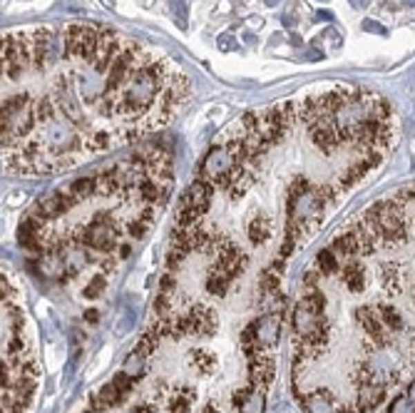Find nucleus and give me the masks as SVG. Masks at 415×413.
Masks as SVG:
<instances>
[{
	"mask_svg": "<svg viewBox=\"0 0 415 413\" xmlns=\"http://www.w3.org/2000/svg\"><path fill=\"white\" fill-rule=\"evenodd\" d=\"M194 82L162 50L95 23L3 35L0 147L10 174H57L162 130Z\"/></svg>",
	"mask_w": 415,
	"mask_h": 413,
	"instance_id": "nucleus-1",
	"label": "nucleus"
},
{
	"mask_svg": "<svg viewBox=\"0 0 415 413\" xmlns=\"http://www.w3.org/2000/svg\"><path fill=\"white\" fill-rule=\"evenodd\" d=\"M249 358V383L254 389L267 391L273 383V376H276V366H273V356L269 354V349H256V351L247 354Z\"/></svg>",
	"mask_w": 415,
	"mask_h": 413,
	"instance_id": "nucleus-2",
	"label": "nucleus"
},
{
	"mask_svg": "<svg viewBox=\"0 0 415 413\" xmlns=\"http://www.w3.org/2000/svg\"><path fill=\"white\" fill-rule=\"evenodd\" d=\"M298 401L309 413H356V408L341 403L329 389H313L301 396Z\"/></svg>",
	"mask_w": 415,
	"mask_h": 413,
	"instance_id": "nucleus-3",
	"label": "nucleus"
},
{
	"mask_svg": "<svg viewBox=\"0 0 415 413\" xmlns=\"http://www.w3.org/2000/svg\"><path fill=\"white\" fill-rule=\"evenodd\" d=\"M70 207H73V202H70L60 190H55V192H50V194L37 199V202L30 207V214L37 217V219H43L45 224H50V222H55V219H60Z\"/></svg>",
	"mask_w": 415,
	"mask_h": 413,
	"instance_id": "nucleus-4",
	"label": "nucleus"
},
{
	"mask_svg": "<svg viewBox=\"0 0 415 413\" xmlns=\"http://www.w3.org/2000/svg\"><path fill=\"white\" fill-rule=\"evenodd\" d=\"M256 324V344L264 349H273L281 333V314H267L261 319H254Z\"/></svg>",
	"mask_w": 415,
	"mask_h": 413,
	"instance_id": "nucleus-5",
	"label": "nucleus"
},
{
	"mask_svg": "<svg viewBox=\"0 0 415 413\" xmlns=\"http://www.w3.org/2000/svg\"><path fill=\"white\" fill-rule=\"evenodd\" d=\"M284 261L286 259H276L271 261V264L261 272L259 277V289L264 296H273V294H279V286H281V277H284Z\"/></svg>",
	"mask_w": 415,
	"mask_h": 413,
	"instance_id": "nucleus-6",
	"label": "nucleus"
},
{
	"mask_svg": "<svg viewBox=\"0 0 415 413\" xmlns=\"http://www.w3.org/2000/svg\"><path fill=\"white\" fill-rule=\"evenodd\" d=\"M194 401H197V391L192 386H177L167 403V413H192Z\"/></svg>",
	"mask_w": 415,
	"mask_h": 413,
	"instance_id": "nucleus-7",
	"label": "nucleus"
},
{
	"mask_svg": "<svg viewBox=\"0 0 415 413\" xmlns=\"http://www.w3.org/2000/svg\"><path fill=\"white\" fill-rule=\"evenodd\" d=\"M217 364H219L217 356H214L209 349H192V351H189V366L197 371L199 376H209V374H214Z\"/></svg>",
	"mask_w": 415,
	"mask_h": 413,
	"instance_id": "nucleus-8",
	"label": "nucleus"
},
{
	"mask_svg": "<svg viewBox=\"0 0 415 413\" xmlns=\"http://www.w3.org/2000/svg\"><path fill=\"white\" fill-rule=\"evenodd\" d=\"M271 237V222H269L264 214H256L247 227V239L254 244V247H264Z\"/></svg>",
	"mask_w": 415,
	"mask_h": 413,
	"instance_id": "nucleus-9",
	"label": "nucleus"
},
{
	"mask_svg": "<svg viewBox=\"0 0 415 413\" xmlns=\"http://www.w3.org/2000/svg\"><path fill=\"white\" fill-rule=\"evenodd\" d=\"M122 401H124V396L117 391V386H115V383H107L93 398V408L95 411H110V408H117Z\"/></svg>",
	"mask_w": 415,
	"mask_h": 413,
	"instance_id": "nucleus-10",
	"label": "nucleus"
},
{
	"mask_svg": "<svg viewBox=\"0 0 415 413\" xmlns=\"http://www.w3.org/2000/svg\"><path fill=\"white\" fill-rule=\"evenodd\" d=\"M231 282H234V279H231L226 272H222V269H217V266H209V274H206L204 286L211 296H224L226 291H229Z\"/></svg>",
	"mask_w": 415,
	"mask_h": 413,
	"instance_id": "nucleus-11",
	"label": "nucleus"
},
{
	"mask_svg": "<svg viewBox=\"0 0 415 413\" xmlns=\"http://www.w3.org/2000/svg\"><path fill=\"white\" fill-rule=\"evenodd\" d=\"M313 266L321 272V277H338V272H341V259H338V254H336L334 249L326 247L316 254V264Z\"/></svg>",
	"mask_w": 415,
	"mask_h": 413,
	"instance_id": "nucleus-12",
	"label": "nucleus"
},
{
	"mask_svg": "<svg viewBox=\"0 0 415 413\" xmlns=\"http://www.w3.org/2000/svg\"><path fill=\"white\" fill-rule=\"evenodd\" d=\"M301 306L309 311V314L313 316H326V304H329V299H326V294H323L318 286H313V289H309L304 296H301Z\"/></svg>",
	"mask_w": 415,
	"mask_h": 413,
	"instance_id": "nucleus-13",
	"label": "nucleus"
},
{
	"mask_svg": "<svg viewBox=\"0 0 415 413\" xmlns=\"http://www.w3.org/2000/svg\"><path fill=\"white\" fill-rule=\"evenodd\" d=\"M264 411H267V396H264L261 389L251 391V396H249L247 401H244V406L239 408V413H264Z\"/></svg>",
	"mask_w": 415,
	"mask_h": 413,
	"instance_id": "nucleus-14",
	"label": "nucleus"
},
{
	"mask_svg": "<svg viewBox=\"0 0 415 413\" xmlns=\"http://www.w3.org/2000/svg\"><path fill=\"white\" fill-rule=\"evenodd\" d=\"M105 286H107V277H105V274H97V277L90 279V284H87L85 289H82V296H85L87 302H95V299H99V296H102Z\"/></svg>",
	"mask_w": 415,
	"mask_h": 413,
	"instance_id": "nucleus-15",
	"label": "nucleus"
},
{
	"mask_svg": "<svg viewBox=\"0 0 415 413\" xmlns=\"http://www.w3.org/2000/svg\"><path fill=\"white\" fill-rule=\"evenodd\" d=\"M157 344H160V336H157L155 331H147V333H144V336H142V339L137 341L135 354H137V356L147 358L149 354H152V351H155V349H157Z\"/></svg>",
	"mask_w": 415,
	"mask_h": 413,
	"instance_id": "nucleus-16",
	"label": "nucleus"
},
{
	"mask_svg": "<svg viewBox=\"0 0 415 413\" xmlns=\"http://www.w3.org/2000/svg\"><path fill=\"white\" fill-rule=\"evenodd\" d=\"M251 391H254V386H242V389H236L234 396H231V406L239 411V408L244 406V401H247L249 396H251Z\"/></svg>",
	"mask_w": 415,
	"mask_h": 413,
	"instance_id": "nucleus-17",
	"label": "nucleus"
},
{
	"mask_svg": "<svg viewBox=\"0 0 415 413\" xmlns=\"http://www.w3.org/2000/svg\"><path fill=\"white\" fill-rule=\"evenodd\" d=\"M132 413H157V406H152V403H137V406H132Z\"/></svg>",
	"mask_w": 415,
	"mask_h": 413,
	"instance_id": "nucleus-18",
	"label": "nucleus"
},
{
	"mask_svg": "<svg viewBox=\"0 0 415 413\" xmlns=\"http://www.w3.org/2000/svg\"><path fill=\"white\" fill-rule=\"evenodd\" d=\"M130 254H132V244H130V241H122V244H119V249H117V259H127Z\"/></svg>",
	"mask_w": 415,
	"mask_h": 413,
	"instance_id": "nucleus-19",
	"label": "nucleus"
},
{
	"mask_svg": "<svg viewBox=\"0 0 415 413\" xmlns=\"http://www.w3.org/2000/svg\"><path fill=\"white\" fill-rule=\"evenodd\" d=\"M97 319H99L97 311H95V309H87V311H85V321H90V324H97Z\"/></svg>",
	"mask_w": 415,
	"mask_h": 413,
	"instance_id": "nucleus-20",
	"label": "nucleus"
},
{
	"mask_svg": "<svg viewBox=\"0 0 415 413\" xmlns=\"http://www.w3.org/2000/svg\"><path fill=\"white\" fill-rule=\"evenodd\" d=\"M202 413H222V411H219V408L214 406V403H206V406H204V411H202Z\"/></svg>",
	"mask_w": 415,
	"mask_h": 413,
	"instance_id": "nucleus-21",
	"label": "nucleus"
}]
</instances>
